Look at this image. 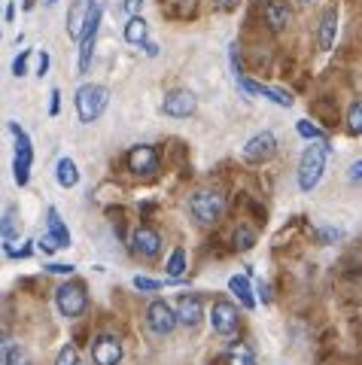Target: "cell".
<instances>
[{"mask_svg": "<svg viewBox=\"0 0 362 365\" xmlns=\"http://www.w3.org/2000/svg\"><path fill=\"white\" fill-rule=\"evenodd\" d=\"M55 304H58L61 317H67V319L79 317L86 311V304H88L86 287H83V283H61V287L55 289Z\"/></svg>", "mask_w": 362, "mask_h": 365, "instance_id": "cell-4", "label": "cell"}, {"mask_svg": "<svg viewBox=\"0 0 362 365\" xmlns=\"http://www.w3.org/2000/svg\"><path fill=\"white\" fill-rule=\"evenodd\" d=\"M225 365H256V356H253V347L244 344V341H237L225 350Z\"/></svg>", "mask_w": 362, "mask_h": 365, "instance_id": "cell-22", "label": "cell"}, {"mask_svg": "<svg viewBox=\"0 0 362 365\" xmlns=\"http://www.w3.org/2000/svg\"><path fill=\"white\" fill-rule=\"evenodd\" d=\"M46 4H55V0H46Z\"/></svg>", "mask_w": 362, "mask_h": 365, "instance_id": "cell-42", "label": "cell"}, {"mask_svg": "<svg viewBox=\"0 0 362 365\" xmlns=\"http://www.w3.org/2000/svg\"><path fill=\"white\" fill-rule=\"evenodd\" d=\"M55 365H79V353L73 347H61L58 350V359H55Z\"/></svg>", "mask_w": 362, "mask_h": 365, "instance_id": "cell-30", "label": "cell"}, {"mask_svg": "<svg viewBox=\"0 0 362 365\" xmlns=\"http://www.w3.org/2000/svg\"><path fill=\"white\" fill-rule=\"evenodd\" d=\"M237 86H241L247 95H262V98H268V101H274L277 107H292V95H289V91L259 86V83H250V79H244V76H237Z\"/></svg>", "mask_w": 362, "mask_h": 365, "instance_id": "cell-14", "label": "cell"}, {"mask_svg": "<svg viewBox=\"0 0 362 365\" xmlns=\"http://www.w3.org/2000/svg\"><path fill=\"white\" fill-rule=\"evenodd\" d=\"M6 256H13V259H28V256H31V247H9Z\"/></svg>", "mask_w": 362, "mask_h": 365, "instance_id": "cell-36", "label": "cell"}, {"mask_svg": "<svg viewBox=\"0 0 362 365\" xmlns=\"http://www.w3.org/2000/svg\"><path fill=\"white\" fill-rule=\"evenodd\" d=\"M4 365H33L28 350L25 347H13V344H4Z\"/></svg>", "mask_w": 362, "mask_h": 365, "instance_id": "cell-24", "label": "cell"}, {"mask_svg": "<svg viewBox=\"0 0 362 365\" xmlns=\"http://www.w3.org/2000/svg\"><path fill=\"white\" fill-rule=\"evenodd\" d=\"M49 271L52 274H73V265H58V262H55V265H49Z\"/></svg>", "mask_w": 362, "mask_h": 365, "instance_id": "cell-38", "label": "cell"}, {"mask_svg": "<svg viewBox=\"0 0 362 365\" xmlns=\"http://www.w3.org/2000/svg\"><path fill=\"white\" fill-rule=\"evenodd\" d=\"M335 37H338V9L329 6L323 13V19H320V49L329 52L335 46Z\"/></svg>", "mask_w": 362, "mask_h": 365, "instance_id": "cell-16", "label": "cell"}, {"mask_svg": "<svg viewBox=\"0 0 362 365\" xmlns=\"http://www.w3.org/2000/svg\"><path fill=\"white\" fill-rule=\"evenodd\" d=\"M19 207L16 204H6V210H4V250H9L16 244V237H19Z\"/></svg>", "mask_w": 362, "mask_h": 365, "instance_id": "cell-18", "label": "cell"}, {"mask_svg": "<svg viewBox=\"0 0 362 365\" xmlns=\"http://www.w3.org/2000/svg\"><path fill=\"white\" fill-rule=\"evenodd\" d=\"M341 235H344L341 228H316V241H320V244H332V241H338Z\"/></svg>", "mask_w": 362, "mask_h": 365, "instance_id": "cell-31", "label": "cell"}, {"mask_svg": "<svg viewBox=\"0 0 362 365\" xmlns=\"http://www.w3.org/2000/svg\"><path fill=\"white\" fill-rule=\"evenodd\" d=\"M128 168L134 170V174H152V170L158 168L155 150H152V146H146V143L134 146V150L128 153Z\"/></svg>", "mask_w": 362, "mask_h": 365, "instance_id": "cell-13", "label": "cell"}, {"mask_svg": "<svg viewBox=\"0 0 362 365\" xmlns=\"http://www.w3.org/2000/svg\"><path fill=\"white\" fill-rule=\"evenodd\" d=\"M165 271H167V277H171V280L183 277V271H186V253H183V250H174L171 259H167V265H165Z\"/></svg>", "mask_w": 362, "mask_h": 365, "instance_id": "cell-25", "label": "cell"}, {"mask_svg": "<svg viewBox=\"0 0 362 365\" xmlns=\"http://www.w3.org/2000/svg\"><path fill=\"white\" fill-rule=\"evenodd\" d=\"M131 247H134V253L138 256L155 259L158 253H162V237H158L155 228L140 225V228H134V235H131Z\"/></svg>", "mask_w": 362, "mask_h": 365, "instance_id": "cell-11", "label": "cell"}, {"mask_svg": "<svg viewBox=\"0 0 362 365\" xmlns=\"http://www.w3.org/2000/svg\"><path fill=\"white\" fill-rule=\"evenodd\" d=\"M183 4H192V0H183Z\"/></svg>", "mask_w": 362, "mask_h": 365, "instance_id": "cell-43", "label": "cell"}, {"mask_svg": "<svg viewBox=\"0 0 362 365\" xmlns=\"http://www.w3.org/2000/svg\"><path fill=\"white\" fill-rule=\"evenodd\" d=\"M195 107H198V101L186 88L167 91L165 101H162V113H165V116H171V119H189L192 113H195Z\"/></svg>", "mask_w": 362, "mask_h": 365, "instance_id": "cell-7", "label": "cell"}, {"mask_svg": "<svg viewBox=\"0 0 362 365\" xmlns=\"http://www.w3.org/2000/svg\"><path fill=\"white\" fill-rule=\"evenodd\" d=\"M229 289L237 295V302H241L247 311H253L256 307V299H253V287H250V280L244 277V274H234V277L229 280Z\"/></svg>", "mask_w": 362, "mask_h": 365, "instance_id": "cell-21", "label": "cell"}, {"mask_svg": "<svg viewBox=\"0 0 362 365\" xmlns=\"http://www.w3.org/2000/svg\"><path fill=\"white\" fill-rule=\"evenodd\" d=\"M177 317H180V323H183V326H198L201 317H205V307H201L198 295H180Z\"/></svg>", "mask_w": 362, "mask_h": 365, "instance_id": "cell-15", "label": "cell"}, {"mask_svg": "<svg viewBox=\"0 0 362 365\" xmlns=\"http://www.w3.org/2000/svg\"><path fill=\"white\" fill-rule=\"evenodd\" d=\"M37 244H40V250H43V253H55V250H61V247H58V241H55V237H52L49 232H46V235H43V237H40V241H37Z\"/></svg>", "mask_w": 362, "mask_h": 365, "instance_id": "cell-33", "label": "cell"}, {"mask_svg": "<svg viewBox=\"0 0 362 365\" xmlns=\"http://www.w3.org/2000/svg\"><path fill=\"white\" fill-rule=\"evenodd\" d=\"M350 180H362V162H356L353 168H350Z\"/></svg>", "mask_w": 362, "mask_h": 365, "instance_id": "cell-39", "label": "cell"}, {"mask_svg": "<svg viewBox=\"0 0 362 365\" xmlns=\"http://www.w3.org/2000/svg\"><path fill=\"white\" fill-rule=\"evenodd\" d=\"M210 326H213V332L217 335H234L237 332V307L232 302H213L210 307Z\"/></svg>", "mask_w": 362, "mask_h": 365, "instance_id": "cell-9", "label": "cell"}, {"mask_svg": "<svg viewBox=\"0 0 362 365\" xmlns=\"http://www.w3.org/2000/svg\"><path fill=\"white\" fill-rule=\"evenodd\" d=\"M46 228H49V235L58 241V247L64 250V247H71V232H67V225L61 222V213L55 210V207H49L46 210Z\"/></svg>", "mask_w": 362, "mask_h": 365, "instance_id": "cell-19", "label": "cell"}, {"mask_svg": "<svg viewBox=\"0 0 362 365\" xmlns=\"http://www.w3.org/2000/svg\"><path fill=\"white\" fill-rule=\"evenodd\" d=\"M9 131L16 134V165H13V177L19 186H25L28 177H31V162H33V150H31V140L25 128L19 122H9Z\"/></svg>", "mask_w": 362, "mask_h": 365, "instance_id": "cell-5", "label": "cell"}, {"mask_svg": "<svg viewBox=\"0 0 362 365\" xmlns=\"http://www.w3.org/2000/svg\"><path fill=\"white\" fill-rule=\"evenodd\" d=\"M253 241H256V235H253L247 225H241V228L234 232V244L241 247V250H250V247H253Z\"/></svg>", "mask_w": 362, "mask_h": 365, "instance_id": "cell-27", "label": "cell"}, {"mask_svg": "<svg viewBox=\"0 0 362 365\" xmlns=\"http://www.w3.org/2000/svg\"><path fill=\"white\" fill-rule=\"evenodd\" d=\"M189 210H192V216H195L198 222L210 225V222H217L219 216H222V210H225V198L219 195V192L201 189V192H195V195H192Z\"/></svg>", "mask_w": 362, "mask_h": 365, "instance_id": "cell-3", "label": "cell"}, {"mask_svg": "<svg viewBox=\"0 0 362 365\" xmlns=\"http://www.w3.org/2000/svg\"><path fill=\"white\" fill-rule=\"evenodd\" d=\"M326 158H329V146L323 140L311 143L308 150L301 153V162H299V189L301 192H311L316 182H320L323 170H326Z\"/></svg>", "mask_w": 362, "mask_h": 365, "instance_id": "cell-1", "label": "cell"}, {"mask_svg": "<svg viewBox=\"0 0 362 365\" xmlns=\"http://www.w3.org/2000/svg\"><path fill=\"white\" fill-rule=\"evenodd\" d=\"M296 131H299L301 137H311V140H323V131H320V128H316V125H311V122H304V119H301V122L296 125Z\"/></svg>", "mask_w": 362, "mask_h": 365, "instance_id": "cell-29", "label": "cell"}, {"mask_svg": "<svg viewBox=\"0 0 362 365\" xmlns=\"http://www.w3.org/2000/svg\"><path fill=\"white\" fill-rule=\"evenodd\" d=\"M122 6H125V13H128V16H138V13H140V6H143V0H125Z\"/></svg>", "mask_w": 362, "mask_h": 365, "instance_id": "cell-37", "label": "cell"}, {"mask_svg": "<svg viewBox=\"0 0 362 365\" xmlns=\"http://www.w3.org/2000/svg\"><path fill=\"white\" fill-rule=\"evenodd\" d=\"M289 19H292V13L284 0H268L265 4V21L271 25V31H284L289 25Z\"/></svg>", "mask_w": 362, "mask_h": 365, "instance_id": "cell-17", "label": "cell"}, {"mask_svg": "<svg viewBox=\"0 0 362 365\" xmlns=\"http://www.w3.org/2000/svg\"><path fill=\"white\" fill-rule=\"evenodd\" d=\"M58 110H61V91L52 88L49 91V113H52V116H58Z\"/></svg>", "mask_w": 362, "mask_h": 365, "instance_id": "cell-34", "label": "cell"}, {"mask_svg": "<svg viewBox=\"0 0 362 365\" xmlns=\"http://www.w3.org/2000/svg\"><path fill=\"white\" fill-rule=\"evenodd\" d=\"M177 323H180V317H177V311L167 302L158 299V302H152L150 307H146V326H150L152 335H158V338L171 335L177 329Z\"/></svg>", "mask_w": 362, "mask_h": 365, "instance_id": "cell-6", "label": "cell"}, {"mask_svg": "<svg viewBox=\"0 0 362 365\" xmlns=\"http://www.w3.org/2000/svg\"><path fill=\"white\" fill-rule=\"evenodd\" d=\"M347 128L353 134H362V101L350 104V110H347Z\"/></svg>", "mask_w": 362, "mask_h": 365, "instance_id": "cell-26", "label": "cell"}, {"mask_svg": "<svg viewBox=\"0 0 362 365\" xmlns=\"http://www.w3.org/2000/svg\"><path fill=\"white\" fill-rule=\"evenodd\" d=\"M92 359L95 365H119L122 362V344L113 335H100L92 344Z\"/></svg>", "mask_w": 362, "mask_h": 365, "instance_id": "cell-12", "label": "cell"}, {"mask_svg": "<svg viewBox=\"0 0 362 365\" xmlns=\"http://www.w3.org/2000/svg\"><path fill=\"white\" fill-rule=\"evenodd\" d=\"M28 58H31V49H21L19 58L13 61V73H16V76H25V73H28Z\"/></svg>", "mask_w": 362, "mask_h": 365, "instance_id": "cell-32", "label": "cell"}, {"mask_svg": "<svg viewBox=\"0 0 362 365\" xmlns=\"http://www.w3.org/2000/svg\"><path fill=\"white\" fill-rule=\"evenodd\" d=\"M274 153H277V140H274V134H271V131H262V134L250 137L247 146H244V158H247V162H253V165L268 162Z\"/></svg>", "mask_w": 362, "mask_h": 365, "instance_id": "cell-10", "label": "cell"}, {"mask_svg": "<svg viewBox=\"0 0 362 365\" xmlns=\"http://www.w3.org/2000/svg\"><path fill=\"white\" fill-rule=\"evenodd\" d=\"M165 283H171V280H165ZM165 283L162 280H152V277H134V287H138L140 292H155V289H162Z\"/></svg>", "mask_w": 362, "mask_h": 365, "instance_id": "cell-28", "label": "cell"}, {"mask_svg": "<svg viewBox=\"0 0 362 365\" xmlns=\"http://www.w3.org/2000/svg\"><path fill=\"white\" fill-rule=\"evenodd\" d=\"M143 49H146V55H150V58H155V55H158V46H155V43H146Z\"/></svg>", "mask_w": 362, "mask_h": 365, "instance_id": "cell-40", "label": "cell"}, {"mask_svg": "<svg viewBox=\"0 0 362 365\" xmlns=\"http://www.w3.org/2000/svg\"><path fill=\"white\" fill-rule=\"evenodd\" d=\"M55 180H58V186L64 189H73L79 182V170H76V162L73 158H58V165H55Z\"/></svg>", "mask_w": 362, "mask_h": 365, "instance_id": "cell-20", "label": "cell"}, {"mask_svg": "<svg viewBox=\"0 0 362 365\" xmlns=\"http://www.w3.org/2000/svg\"><path fill=\"white\" fill-rule=\"evenodd\" d=\"M95 0H73V6L67 9V37L71 40H83V34L88 28V19L95 13Z\"/></svg>", "mask_w": 362, "mask_h": 365, "instance_id": "cell-8", "label": "cell"}, {"mask_svg": "<svg viewBox=\"0 0 362 365\" xmlns=\"http://www.w3.org/2000/svg\"><path fill=\"white\" fill-rule=\"evenodd\" d=\"M49 73V52L43 49L40 55H37V76H46Z\"/></svg>", "mask_w": 362, "mask_h": 365, "instance_id": "cell-35", "label": "cell"}, {"mask_svg": "<svg viewBox=\"0 0 362 365\" xmlns=\"http://www.w3.org/2000/svg\"><path fill=\"white\" fill-rule=\"evenodd\" d=\"M110 104V91L104 86H79L76 88V116L83 125H92L95 119H100V113Z\"/></svg>", "mask_w": 362, "mask_h": 365, "instance_id": "cell-2", "label": "cell"}, {"mask_svg": "<svg viewBox=\"0 0 362 365\" xmlns=\"http://www.w3.org/2000/svg\"><path fill=\"white\" fill-rule=\"evenodd\" d=\"M13 16H16V6H13V4H6V9H4V19H6V21H13Z\"/></svg>", "mask_w": 362, "mask_h": 365, "instance_id": "cell-41", "label": "cell"}, {"mask_svg": "<svg viewBox=\"0 0 362 365\" xmlns=\"http://www.w3.org/2000/svg\"><path fill=\"white\" fill-rule=\"evenodd\" d=\"M146 34H150V28H146V21L140 16H131L128 25H125V40L134 43V46H146L150 40H146Z\"/></svg>", "mask_w": 362, "mask_h": 365, "instance_id": "cell-23", "label": "cell"}]
</instances>
